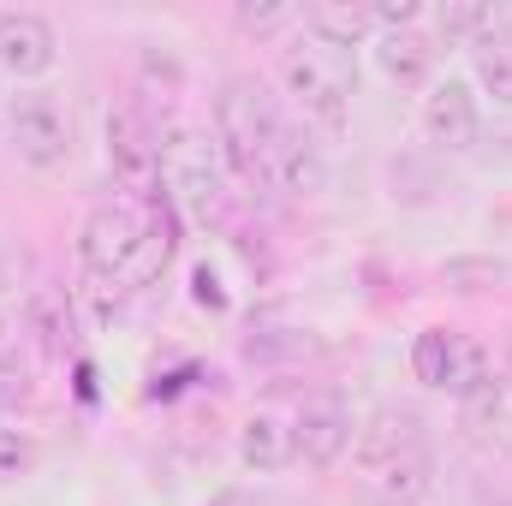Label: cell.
<instances>
[{
  "mask_svg": "<svg viewBox=\"0 0 512 506\" xmlns=\"http://www.w3.org/2000/svg\"><path fill=\"white\" fill-rule=\"evenodd\" d=\"M167 197H149V203H102L90 209L84 233H78V256L96 280H114V286H149L161 280V268L173 262V221H167Z\"/></svg>",
  "mask_w": 512,
  "mask_h": 506,
  "instance_id": "6da1fadb",
  "label": "cell"
},
{
  "mask_svg": "<svg viewBox=\"0 0 512 506\" xmlns=\"http://www.w3.org/2000/svg\"><path fill=\"white\" fill-rule=\"evenodd\" d=\"M280 84L298 102V114L322 131H346L352 120V96H358V54L322 42V36H298L292 48H280Z\"/></svg>",
  "mask_w": 512,
  "mask_h": 506,
  "instance_id": "7a4b0ae2",
  "label": "cell"
},
{
  "mask_svg": "<svg viewBox=\"0 0 512 506\" xmlns=\"http://www.w3.org/2000/svg\"><path fill=\"white\" fill-rule=\"evenodd\" d=\"M227 161H221V143H215V131L203 126H173L161 137V197L179 209V215H191V221H221L227 215V203H233V191H227Z\"/></svg>",
  "mask_w": 512,
  "mask_h": 506,
  "instance_id": "3957f363",
  "label": "cell"
},
{
  "mask_svg": "<svg viewBox=\"0 0 512 506\" xmlns=\"http://www.w3.org/2000/svg\"><path fill=\"white\" fill-rule=\"evenodd\" d=\"M280 126H286V120H280L274 96H268L256 78H227V84L215 90V143H221L227 173L256 179V173L268 167V149H274Z\"/></svg>",
  "mask_w": 512,
  "mask_h": 506,
  "instance_id": "277c9868",
  "label": "cell"
},
{
  "mask_svg": "<svg viewBox=\"0 0 512 506\" xmlns=\"http://www.w3.org/2000/svg\"><path fill=\"white\" fill-rule=\"evenodd\" d=\"M6 143L36 173H60L72 161V126H66V114H60V102L48 90L12 96V108H6Z\"/></svg>",
  "mask_w": 512,
  "mask_h": 506,
  "instance_id": "5b68a950",
  "label": "cell"
},
{
  "mask_svg": "<svg viewBox=\"0 0 512 506\" xmlns=\"http://www.w3.org/2000/svg\"><path fill=\"white\" fill-rule=\"evenodd\" d=\"M352 435H358V417H352V399L340 387H316L292 417V441H298V459L310 471H334L346 459Z\"/></svg>",
  "mask_w": 512,
  "mask_h": 506,
  "instance_id": "8992f818",
  "label": "cell"
},
{
  "mask_svg": "<svg viewBox=\"0 0 512 506\" xmlns=\"http://www.w3.org/2000/svg\"><path fill=\"white\" fill-rule=\"evenodd\" d=\"M108 167H114L120 191H131V203L161 197V137L149 131V120L137 108L108 114Z\"/></svg>",
  "mask_w": 512,
  "mask_h": 506,
  "instance_id": "52a82bcc",
  "label": "cell"
},
{
  "mask_svg": "<svg viewBox=\"0 0 512 506\" xmlns=\"http://www.w3.org/2000/svg\"><path fill=\"white\" fill-rule=\"evenodd\" d=\"M60 66V36L42 12L30 6H6L0 12V72L30 84V78H48Z\"/></svg>",
  "mask_w": 512,
  "mask_h": 506,
  "instance_id": "ba28073f",
  "label": "cell"
},
{
  "mask_svg": "<svg viewBox=\"0 0 512 506\" xmlns=\"http://www.w3.org/2000/svg\"><path fill=\"white\" fill-rule=\"evenodd\" d=\"M423 137L435 149H447V155H465L483 137V102H477V90L465 78L429 84V96H423Z\"/></svg>",
  "mask_w": 512,
  "mask_h": 506,
  "instance_id": "9c48e42d",
  "label": "cell"
},
{
  "mask_svg": "<svg viewBox=\"0 0 512 506\" xmlns=\"http://www.w3.org/2000/svg\"><path fill=\"white\" fill-rule=\"evenodd\" d=\"M262 179H274L286 197H322V191H328V155H322V143L304 126H280Z\"/></svg>",
  "mask_w": 512,
  "mask_h": 506,
  "instance_id": "30bf717a",
  "label": "cell"
},
{
  "mask_svg": "<svg viewBox=\"0 0 512 506\" xmlns=\"http://www.w3.org/2000/svg\"><path fill=\"white\" fill-rule=\"evenodd\" d=\"M435 489V459L423 453H399L382 465H358V501L364 506H423V495Z\"/></svg>",
  "mask_w": 512,
  "mask_h": 506,
  "instance_id": "8fae6325",
  "label": "cell"
},
{
  "mask_svg": "<svg viewBox=\"0 0 512 506\" xmlns=\"http://www.w3.org/2000/svg\"><path fill=\"white\" fill-rule=\"evenodd\" d=\"M429 447V429L417 411H399V405H382L358 435H352V459L358 465H382V459H399V453H423Z\"/></svg>",
  "mask_w": 512,
  "mask_h": 506,
  "instance_id": "7c38bea8",
  "label": "cell"
},
{
  "mask_svg": "<svg viewBox=\"0 0 512 506\" xmlns=\"http://www.w3.org/2000/svg\"><path fill=\"white\" fill-rule=\"evenodd\" d=\"M298 18H304L310 36H322V42H334V48H346V54L364 48L370 36H382L370 0H310V6H298Z\"/></svg>",
  "mask_w": 512,
  "mask_h": 506,
  "instance_id": "4fadbf2b",
  "label": "cell"
},
{
  "mask_svg": "<svg viewBox=\"0 0 512 506\" xmlns=\"http://www.w3.org/2000/svg\"><path fill=\"white\" fill-rule=\"evenodd\" d=\"M298 459V441H292V417L280 411H251L245 429H239V465L268 477V471H286Z\"/></svg>",
  "mask_w": 512,
  "mask_h": 506,
  "instance_id": "5bb4252c",
  "label": "cell"
},
{
  "mask_svg": "<svg viewBox=\"0 0 512 506\" xmlns=\"http://www.w3.org/2000/svg\"><path fill=\"white\" fill-rule=\"evenodd\" d=\"M376 66H382L387 84L423 90L435 78V42L423 30H387V36H376Z\"/></svg>",
  "mask_w": 512,
  "mask_h": 506,
  "instance_id": "9a60e30c",
  "label": "cell"
},
{
  "mask_svg": "<svg viewBox=\"0 0 512 506\" xmlns=\"http://www.w3.org/2000/svg\"><path fill=\"white\" fill-rule=\"evenodd\" d=\"M483 387H495V358H489V346H483V340H471V334H453V352H447L441 393L465 405V399H477Z\"/></svg>",
  "mask_w": 512,
  "mask_h": 506,
  "instance_id": "2e32d148",
  "label": "cell"
},
{
  "mask_svg": "<svg viewBox=\"0 0 512 506\" xmlns=\"http://www.w3.org/2000/svg\"><path fill=\"white\" fill-rule=\"evenodd\" d=\"M471 72H477V90L483 96H495L501 108H512V42L507 36L471 42Z\"/></svg>",
  "mask_w": 512,
  "mask_h": 506,
  "instance_id": "e0dca14e",
  "label": "cell"
},
{
  "mask_svg": "<svg viewBox=\"0 0 512 506\" xmlns=\"http://www.w3.org/2000/svg\"><path fill=\"white\" fill-rule=\"evenodd\" d=\"M435 30L447 36V42H483L489 30H495V6H471V0H453V6H441L435 12Z\"/></svg>",
  "mask_w": 512,
  "mask_h": 506,
  "instance_id": "ac0fdd59",
  "label": "cell"
},
{
  "mask_svg": "<svg viewBox=\"0 0 512 506\" xmlns=\"http://www.w3.org/2000/svg\"><path fill=\"white\" fill-rule=\"evenodd\" d=\"M447 352H453V328H423V334L411 340V376L423 381V387H435V393H441Z\"/></svg>",
  "mask_w": 512,
  "mask_h": 506,
  "instance_id": "d6986e66",
  "label": "cell"
},
{
  "mask_svg": "<svg viewBox=\"0 0 512 506\" xmlns=\"http://www.w3.org/2000/svg\"><path fill=\"white\" fill-rule=\"evenodd\" d=\"M292 18H298V6H286V0H262V6H256V0H239V6H233V24H239L245 36H274V30H286Z\"/></svg>",
  "mask_w": 512,
  "mask_h": 506,
  "instance_id": "ffe728a7",
  "label": "cell"
},
{
  "mask_svg": "<svg viewBox=\"0 0 512 506\" xmlns=\"http://www.w3.org/2000/svg\"><path fill=\"white\" fill-rule=\"evenodd\" d=\"M30 465H36V441H30L24 429L0 423V483H12V477L30 471Z\"/></svg>",
  "mask_w": 512,
  "mask_h": 506,
  "instance_id": "44dd1931",
  "label": "cell"
},
{
  "mask_svg": "<svg viewBox=\"0 0 512 506\" xmlns=\"http://www.w3.org/2000/svg\"><path fill=\"white\" fill-rule=\"evenodd\" d=\"M376 6V30H417V18H423V6L417 0H370Z\"/></svg>",
  "mask_w": 512,
  "mask_h": 506,
  "instance_id": "7402d4cb",
  "label": "cell"
},
{
  "mask_svg": "<svg viewBox=\"0 0 512 506\" xmlns=\"http://www.w3.org/2000/svg\"><path fill=\"white\" fill-rule=\"evenodd\" d=\"M197 304H215V310H227V292H215V274H209V268H197Z\"/></svg>",
  "mask_w": 512,
  "mask_h": 506,
  "instance_id": "603a6c76",
  "label": "cell"
},
{
  "mask_svg": "<svg viewBox=\"0 0 512 506\" xmlns=\"http://www.w3.org/2000/svg\"><path fill=\"white\" fill-rule=\"evenodd\" d=\"M6 352H18V316L0 304V358H6Z\"/></svg>",
  "mask_w": 512,
  "mask_h": 506,
  "instance_id": "cb8c5ba5",
  "label": "cell"
},
{
  "mask_svg": "<svg viewBox=\"0 0 512 506\" xmlns=\"http://www.w3.org/2000/svg\"><path fill=\"white\" fill-rule=\"evenodd\" d=\"M489 36H507L512 42V6H495V30H489Z\"/></svg>",
  "mask_w": 512,
  "mask_h": 506,
  "instance_id": "d4e9b609",
  "label": "cell"
},
{
  "mask_svg": "<svg viewBox=\"0 0 512 506\" xmlns=\"http://www.w3.org/2000/svg\"><path fill=\"white\" fill-rule=\"evenodd\" d=\"M501 376H507V387H512V334H507V358H501Z\"/></svg>",
  "mask_w": 512,
  "mask_h": 506,
  "instance_id": "484cf974",
  "label": "cell"
},
{
  "mask_svg": "<svg viewBox=\"0 0 512 506\" xmlns=\"http://www.w3.org/2000/svg\"><path fill=\"white\" fill-rule=\"evenodd\" d=\"M209 506H251L245 495H221V501H209Z\"/></svg>",
  "mask_w": 512,
  "mask_h": 506,
  "instance_id": "4316f807",
  "label": "cell"
}]
</instances>
